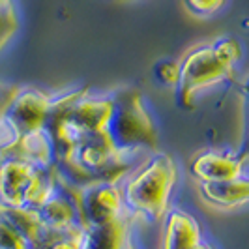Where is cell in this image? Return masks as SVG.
<instances>
[{
    "label": "cell",
    "mask_w": 249,
    "mask_h": 249,
    "mask_svg": "<svg viewBox=\"0 0 249 249\" xmlns=\"http://www.w3.org/2000/svg\"><path fill=\"white\" fill-rule=\"evenodd\" d=\"M124 249H131V244H129V242H127V246H125Z\"/></svg>",
    "instance_id": "e0dca14e"
},
{
    "label": "cell",
    "mask_w": 249,
    "mask_h": 249,
    "mask_svg": "<svg viewBox=\"0 0 249 249\" xmlns=\"http://www.w3.org/2000/svg\"><path fill=\"white\" fill-rule=\"evenodd\" d=\"M133 213L127 208L112 221L100 225H88L83 232L81 249H124L129 242V229Z\"/></svg>",
    "instance_id": "8992f818"
},
{
    "label": "cell",
    "mask_w": 249,
    "mask_h": 249,
    "mask_svg": "<svg viewBox=\"0 0 249 249\" xmlns=\"http://www.w3.org/2000/svg\"><path fill=\"white\" fill-rule=\"evenodd\" d=\"M242 58V45L234 37H219L210 45L189 51L180 62L176 101L182 109H193L195 94L232 75L234 64Z\"/></svg>",
    "instance_id": "6da1fadb"
},
{
    "label": "cell",
    "mask_w": 249,
    "mask_h": 249,
    "mask_svg": "<svg viewBox=\"0 0 249 249\" xmlns=\"http://www.w3.org/2000/svg\"><path fill=\"white\" fill-rule=\"evenodd\" d=\"M176 178L175 160L165 152H158L127 180L122 193L124 206L133 215H142L152 223L160 221L167 213Z\"/></svg>",
    "instance_id": "7a4b0ae2"
},
{
    "label": "cell",
    "mask_w": 249,
    "mask_h": 249,
    "mask_svg": "<svg viewBox=\"0 0 249 249\" xmlns=\"http://www.w3.org/2000/svg\"><path fill=\"white\" fill-rule=\"evenodd\" d=\"M200 242V227L191 213L184 210L167 213L163 249H195Z\"/></svg>",
    "instance_id": "ba28073f"
},
{
    "label": "cell",
    "mask_w": 249,
    "mask_h": 249,
    "mask_svg": "<svg viewBox=\"0 0 249 249\" xmlns=\"http://www.w3.org/2000/svg\"><path fill=\"white\" fill-rule=\"evenodd\" d=\"M0 249H30L21 231L0 212Z\"/></svg>",
    "instance_id": "8fae6325"
},
{
    "label": "cell",
    "mask_w": 249,
    "mask_h": 249,
    "mask_svg": "<svg viewBox=\"0 0 249 249\" xmlns=\"http://www.w3.org/2000/svg\"><path fill=\"white\" fill-rule=\"evenodd\" d=\"M200 195L217 208H232L249 202V178L238 176L225 182H202Z\"/></svg>",
    "instance_id": "9c48e42d"
},
{
    "label": "cell",
    "mask_w": 249,
    "mask_h": 249,
    "mask_svg": "<svg viewBox=\"0 0 249 249\" xmlns=\"http://www.w3.org/2000/svg\"><path fill=\"white\" fill-rule=\"evenodd\" d=\"M54 165L41 167L19 158L0 160V204L37 210L56 187Z\"/></svg>",
    "instance_id": "277c9868"
},
{
    "label": "cell",
    "mask_w": 249,
    "mask_h": 249,
    "mask_svg": "<svg viewBox=\"0 0 249 249\" xmlns=\"http://www.w3.org/2000/svg\"><path fill=\"white\" fill-rule=\"evenodd\" d=\"M244 161H240L232 154H219V152H202L193 158L189 165L191 175L202 182H225L242 176Z\"/></svg>",
    "instance_id": "52a82bcc"
},
{
    "label": "cell",
    "mask_w": 249,
    "mask_h": 249,
    "mask_svg": "<svg viewBox=\"0 0 249 249\" xmlns=\"http://www.w3.org/2000/svg\"><path fill=\"white\" fill-rule=\"evenodd\" d=\"M83 232H85V229H81V227L73 229V231H66V232H56L39 249H81Z\"/></svg>",
    "instance_id": "7c38bea8"
},
{
    "label": "cell",
    "mask_w": 249,
    "mask_h": 249,
    "mask_svg": "<svg viewBox=\"0 0 249 249\" xmlns=\"http://www.w3.org/2000/svg\"><path fill=\"white\" fill-rule=\"evenodd\" d=\"M107 133L116 152L124 158L139 148L158 150V129L142 103L141 90L125 87L112 94Z\"/></svg>",
    "instance_id": "3957f363"
},
{
    "label": "cell",
    "mask_w": 249,
    "mask_h": 249,
    "mask_svg": "<svg viewBox=\"0 0 249 249\" xmlns=\"http://www.w3.org/2000/svg\"><path fill=\"white\" fill-rule=\"evenodd\" d=\"M19 28V19L12 0H0V51L13 37Z\"/></svg>",
    "instance_id": "30bf717a"
},
{
    "label": "cell",
    "mask_w": 249,
    "mask_h": 249,
    "mask_svg": "<svg viewBox=\"0 0 249 249\" xmlns=\"http://www.w3.org/2000/svg\"><path fill=\"white\" fill-rule=\"evenodd\" d=\"M156 79L167 85V87H176L178 79H180V62L175 60H163V62L156 64Z\"/></svg>",
    "instance_id": "5bb4252c"
},
{
    "label": "cell",
    "mask_w": 249,
    "mask_h": 249,
    "mask_svg": "<svg viewBox=\"0 0 249 249\" xmlns=\"http://www.w3.org/2000/svg\"><path fill=\"white\" fill-rule=\"evenodd\" d=\"M124 197L116 184H94L81 195V225H100L112 221L124 212Z\"/></svg>",
    "instance_id": "5b68a950"
},
{
    "label": "cell",
    "mask_w": 249,
    "mask_h": 249,
    "mask_svg": "<svg viewBox=\"0 0 249 249\" xmlns=\"http://www.w3.org/2000/svg\"><path fill=\"white\" fill-rule=\"evenodd\" d=\"M240 94H242V100H244V135H242L240 150L234 156L240 161H246V160H249V75L240 87Z\"/></svg>",
    "instance_id": "4fadbf2b"
},
{
    "label": "cell",
    "mask_w": 249,
    "mask_h": 249,
    "mask_svg": "<svg viewBox=\"0 0 249 249\" xmlns=\"http://www.w3.org/2000/svg\"><path fill=\"white\" fill-rule=\"evenodd\" d=\"M189 12L195 15H212V13L219 12L227 4V0H184Z\"/></svg>",
    "instance_id": "9a60e30c"
},
{
    "label": "cell",
    "mask_w": 249,
    "mask_h": 249,
    "mask_svg": "<svg viewBox=\"0 0 249 249\" xmlns=\"http://www.w3.org/2000/svg\"><path fill=\"white\" fill-rule=\"evenodd\" d=\"M19 88L17 85H6V83H0V118H2V114L6 112L8 109V105L12 103V100L15 98V94L19 92Z\"/></svg>",
    "instance_id": "2e32d148"
}]
</instances>
